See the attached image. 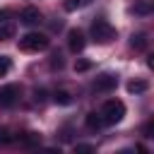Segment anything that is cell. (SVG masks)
<instances>
[{
  "label": "cell",
  "instance_id": "cell-20",
  "mask_svg": "<svg viewBox=\"0 0 154 154\" xmlns=\"http://www.w3.org/2000/svg\"><path fill=\"white\" fill-rule=\"evenodd\" d=\"M10 67H12L10 58H7V55H0V77H2V75H5V72H7Z\"/></svg>",
  "mask_w": 154,
  "mask_h": 154
},
{
  "label": "cell",
  "instance_id": "cell-24",
  "mask_svg": "<svg viewBox=\"0 0 154 154\" xmlns=\"http://www.w3.org/2000/svg\"><path fill=\"white\" fill-rule=\"evenodd\" d=\"M51 26H53V31H60V29H63V22H60V19H58V22H53V24H51Z\"/></svg>",
  "mask_w": 154,
  "mask_h": 154
},
{
  "label": "cell",
  "instance_id": "cell-5",
  "mask_svg": "<svg viewBox=\"0 0 154 154\" xmlns=\"http://www.w3.org/2000/svg\"><path fill=\"white\" fill-rule=\"evenodd\" d=\"M84 34L79 31V29H70L67 31V48L72 51V53H79L82 48H84Z\"/></svg>",
  "mask_w": 154,
  "mask_h": 154
},
{
  "label": "cell",
  "instance_id": "cell-22",
  "mask_svg": "<svg viewBox=\"0 0 154 154\" xmlns=\"http://www.w3.org/2000/svg\"><path fill=\"white\" fill-rule=\"evenodd\" d=\"M144 137H154V123H152V120L144 125Z\"/></svg>",
  "mask_w": 154,
  "mask_h": 154
},
{
  "label": "cell",
  "instance_id": "cell-23",
  "mask_svg": "<svg viewBox=\"0 0 154 154\" xmlns=\"http://www.w3.org/2000/svg\"><path fill=\"white\" fill-rule=\"evenodd\" d=\"M34 99H36V101L41 103V101L46 99V91H43V89H36V94H34Z\"/></svg>",
  "mask_w": 154,
  "mask_h": 154
},
{
  "label": "cell",
  "instance_id": "cell-8",
  "mask_svg": "<svg viewBox=\"0 0 154 154\" xmlns=\"http://www.w3.org/2000/svg\"><path fill=\"white\" fill-rule=\"evenodd\" d=\"M147 89H149L147 79H132V82H128V91L130 94H144Z\"/></svg>",
  "mask_w": 154,
  "mask_h": 154
},
{
  "label": "cell",
  "instance_id": "cell-16",
  "mask_svg": "<svg viewBox=\"0 0 154 154\" xmlns=\"http://www.w3.org/2000/svg\"><path fill=\"white\" fill-rule=\"evenodd\" d=\"M84 2H87V0H65V2H63V7H65L67 12H75V10H77V7H82Z\"/></svg>",
  "mask_w": 154,
  "mask_h": 154
},
{
  "label": "cell",
  "instance_id": "cell-18",
  "mask_svg": "<svg viewBox=\"0 0 154 154\" xmlns=\"http://www.w3.org/2000/svg\"><path fill=\"white\" fill-rule=\"evenodd\" d=\"M91 70V60H77L75 63V72H87Z\"/></svg>",
  "mask_w": 154,
  "mask_h": 154
},
{
  "label": "cell",
  "instance_id": "cell-2",
  "mask_svg": "<svg viewBox=\"0 0 154 154\" xmlns=\"http://www.w3.org/2000/svg\"><path fill=\"white\" fill-rule=\"evenodd\" d=\"M51 46V38L46 34H38V31H31L26 36L19 38V48L22 51H29V53H36V51H46Z\"/></svg>",
  "mask_w": 154,
  "mask_h": 154
},
{
  "label": "cell",
  "instance_id": "cell-25",
  "mask_svg": "<svg viewBox=\"0 0 154 154\" xmlns=\"http://www.w3.org/2000/svg\"><path fill=\"white\" fill-rule=\"evenodd\" d=\"M87 2H89V0H87Z\"/></svg>",
  "mask_w": 154,
  "mask_h": 154
},
{
  "label": "cell",
  "instance_id": "cell-15",
  "mask_svg": "<svg viewBox=\"0 0 154 154\" xmlns=\"http://www.w3.org/2000/svg\"><path fill=\"white\" fill-rule=\"evenodd\" d=\"M14 140H17V137H14V135H12L10 130L0 128V147H2V144H10V142H14Z\"/></svg>",
  "mask_w": 154,
  "mask_h": 154
},
{
  "label": "cell",
  "instance_id": "cell-9",
  "mask_svg": "<svg viewBox=\"0 0 154 154\" xmlns=\"http://www.w3.org/2000/svg\"><path fill=\"white\" fill-rule=\"evenodd\" d=\"M19 144H24V147H36V144H41V135H38V132H26V135L19 137Z\"/></svg>",
  "mask_w": 154,
  "mask_h": 154
},
{
  "label": "cell",
  "instance_id": "cell-13",
  "mask_svg": "<svg viewBox=\"0 0 154 154\" xmlns=\"http://www.w3.org/2000/svg\"><path fill=\"white\" fill-rule=\"evenodd\" d=\"M12 36H14V24H12V22L0 24V41H7V38H12Z\"/></svg>",
  "mask_w": 154,
  "mask_h": 154
},
{
  "label": "cell",
  "instance_id": "cell-11",
  "mask_svg": "<svg viewBox=\"0 0 154 154\" xmlns=\"http://www.w3.org/2000/svg\"><path fill=\"white\" fill-rule=\"evenodd\" d=\"M84 123H87V128H89V130H99V128L103 125V120H101V113H87Z\"/></svg>",
  "mask_w": 154,
  "mask_h": 154
},
{
  "label": "cell",
  "instance_id": "cell-4",
  "mask_svg": "<svg viewBox=\"0 0 154 154\" xmlns=\"http://www.w3.org/2000/svg\"><path fill=\"white\" fill-rule=\"evenodd\" d=\"M17 99H19V87H17V84H5V87H0V106L10 108V106H14Z\"/></svg>",
  "mask_w": 154,
  "mask_h": 154
},
{
  "label": "cell",
  "instance_id": "cell-7",
  "mask_svg": "<svg viewBox=\"0 0 154 154\" xmlns=\"http://www.w3.org/2000/svg\"><path fill=\"white\" fill-rule=\"evenodd\" d=\"M19 19H22L26 26H34V24H38V22L43 19V14H41V10H38V7H31V5H29V7H24V10H22Z\"/></svg>",
  "mask_w": 154,
  "mask_h": 154
},
{
  "label": "cell",
  "instance_id": "cell-21",
  "mask_svg": "<svg viewBox=\"0 0 154 154\" xmlns=\"http://www.w3.org/2000/svg\"><path fill=\"white\" fill-rule=\"evenodd\" d=\"M5 22H12V12L10 10H0V24H5Z\"/></svg>",
  "mask_w": 154,
  "mask_h": 154
},
{
  "label": "cell",
  "instance_id": "cell-10",
  "mask_svg": "<svg viewBox=\"0 0 154 154\" xmlns=\"http://www.w3.org/2000/svg\"><path fill=\"white\" fill-rule=\"evenodd\" d=\"M130 46L135 51H144L147 48V34H132L130 36Z\"/></svg>",
  "mask_w": 154,
  "mask_h": 154
},
{
  "label": "cell",
  "instance_id": "cell-17",
  "mask_svg": "<svg viewBox=\"0 0 154 154\" xmlns=\"http://www.w3.org/2000/svg\"><path fill=\"white\" fill-rule=\"evenodd\" d=\"M63 65H65L63 55H60V53H53V55H51V67H53V70H60Z\"/></svg>",
  "mask_w": 154,
  "mask_h": 154
},
{
  "label": "cell",
  "instance_id": "cell-3",
  "mask_svg": "<svg viewBox=\"0 0 154 154\" xmlns=\"http://www.w3.org/2000/svg\"><path fill=\"white\" fill-rule=\"evenodd\" d=\"M91 38L96 43H108L116 38V29L106 22V19H94L91 22Z\"/></svg>",
  "mask_w": 154,
  "mask_h": 154
},
{
  "label": "cell",
  "instance_id": "cell-1",
  "mask_svg": "<svg viewBox=\"0 0 154 154\" xmlns=\"http://www.w3.org/2000/svg\"><path fill=\"white\" fill-rule=\"evenodd\" d=\"M123 116H125V103H123L120 99H108V101L103 103V108H101V120H103V125H116V123L123 120Z\"/></svg>",
  "mask_w": 154,
  "mask_h": 154
},
{
  "label": "cell",
  "instance_id": "cell-19",
  "mask_svg": "<svg viewBox=\"0 0 154 154\" xmlns=\"http://www.w3.org/2000/svg\"><path fill=\"white\" fill-rule=\"evenodd\" d=\"M94 149H96L94 144H75V152L77 154H91Z\"/></svg>",
  "mask_w": 154,
  "mask_h": 154
},
{
  "label": "cell",
  "instance_id": "cell-14",
  "mask_svg": "<svg viewBox=\"0 0 154 154\" xmlns=\"http://www.w3.org/2000/svg\"><path fill=\"white\" fill-rule=\"evenodd\" d=\"M132 10H135V14H149V12H152V2H149V0H142V2H137Z\"/></svg>",
  "mask_w": 154,
  "mask_h": 154
},
{
  "label": "cell",
  "instance_id": "cell-6",
  "mask_svg": "<svg viewBox=\"0 0 154 154\" xmlns=\"http://www.w3.org/2000/svg\"><path fill=\"white\" fill-rule=\"evenodd\" d=\"M118 87V77L116 75H101V77H96V82H94V89L96 91H113Z\"/></svg>",
  "mask_w": 154,
  "mask_h": 154
},
{
  "label": "cell",
  "instance_id": "cell-12",
  "mask_svg": "<svg viewBox=\"0 0 154 154\" xmlns=\"http://www.w3.org/2000/svg\"><path fill=\"white\" fill-rule=\"evenodd\" d=\"M53 101L60 103V106H67V103H72V94L65 91V89H58V91L53 94Z\"/></svg>",
  "mask_w": 154,
  "mask_h": 154
}]
</instances>
